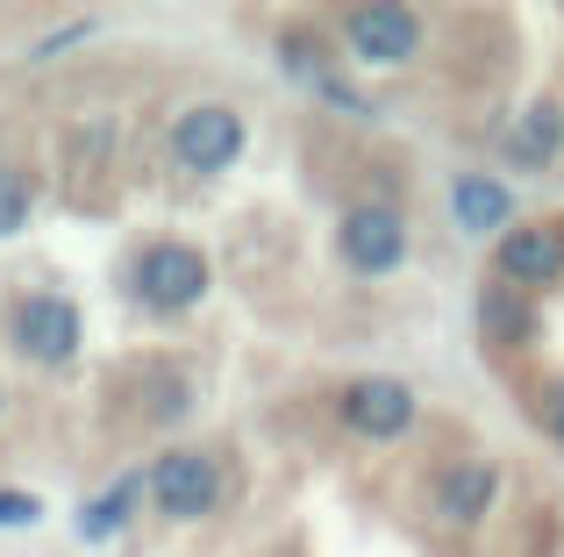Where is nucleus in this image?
I'll return each instance as SVG.
<instances>
[{"label":"nucleus","mask_w":564,"mask_h":557,"mask_svg":"<svg viewBox=\"0 0 564 557\" xmlns=\"http://www.w3.org/2000/svg\"><path fill=\"white\" fill-rule=\"evenodd\" d=\"M408 422H414V386L408 379H350L344 386V429L350 436H365V444H393V436H408Z\"/></svg>","instance_id":"nucleus-6"},{"label":"nucleus","mask_w":564,"mask_h":557,"mask_svg":"<svg viewBox=\"0 0 564 557\" xmlns=\"http://www.w3.org/2000/svg\"><path fill=\"white\" fill-rule=\"evenodd\" d=\"M143 493H151V472H122L108 493H94V501L79 507V536H86V544H108V536H122Z\"/></svg>","instance_id":"nucleus-13"},{"label":"nucleus","mask_w":564,"mask_h":557,"mask_svg":"<svg viewBox=\"0 0 564 557\" xmlns=\"http://www.w3.org/2000/svg\"><path fill=\"white\" fill-rule=\"evenodd\" d=\"M243 143H250L243 114L221 108V100H200V108H186L172 122V165L193 172V179H215V172H229L243 157Z\"/></svg>","instance_id":"nucleus-3"},{"label":"nucleus","mask_w":564,"mask_h":557,"mask_svg":"<svg viewBox=\"0 0 564 557\" xmlns=\"http://www.w3.org/2000/svg\"><path fill=\"white\" fill-rule=\"evenodd\" d=\"M29 215H36V186H29V172L0 165V237H14Z\"/></svg>","instance_id":"nucleus-14"},{"label":"nucleus","mask_w":564,"mask_h":557,"mask_svg":"<svg viewBox=\"0 0 564 557\" xmlns=\"http://www.w3.org/2000/svg\"><path fill=\"white\" fill-rule=\"evenodd\" d=\"M494 501H500V465H486V458L443 465V479H436V515L451 522V529H479V522L494 515Z\"/></svg>","instance_id":"nucleus-9"},{"label":"nucleus","mask_w":564,"mask_h":557,"mask_svg":"<svg viewBox=\"0 0 564 557\" xmlns=\"http://www.w3.org/2000/svg\"><path fill=\"white\" fill-rule=\"evenodd\" d=\"M151 507L165 522H200L221 507V465L207 450H165L151 465Z\"/></svg>","instance_id":"nucleus-5"},{"label":"nucleus","mask_w":564,"mask_h":557,"mask_svg":"<svg viewBox=\"0 0 564 557\" xmlns=\"http://www.w3.org/2000/svg\"><path fill=\"white\" fill-rule=\"evenodd\" d=\"M322 100H329V108H350V114H372V100H365L358 86H344V79H322Z\"/></svg>","instance_id":"nucleus-17"},{"label":"nucleus","mask_w":564,"mask_h":557,"mask_svg":"<svg viewBox=\"0 0 564 557\" xmlns=\"http://www.w3.org/2000/svg\"><path fill=\"white\" fill-rule=\"evenodd\" d=\"M79 336H86V315L65 301V293H22L8 307V343L22 350L29 364H72L79 358Z\"/></svg>","instance_id":"nucleus-2"},{"label":"nucleus","mask_w":564,"mask_h":557,"mask_svg":"<svg viewBox=\"0 0 564 557\" xmlns=\"http://www.w3.org/2000/svg\"><path fill=\"white\" fill-rule=\"evenodd\" d=\"M557 237H564V229H557Z\"/></svg>","instance_id":"nucleus-19"},{"label":"nucleus","mask_w":564,"mask_h":557,"mask_svg":"<svg viewBox=\"0 0 564 557\" xmlns=\"http://www.w3.org/2000/svg\"><path fill=\"white\" fill-rule=\"evenodd\" d=\"M494 272L508 278V286H522V293L557 286L564 278V237L557 229H536V222H514L508 237L494 243Z\"/></svg>","instance_id":"nucleus-8"},{"label":"nucleus","mask_w":564,"mask_h":557,"mask_svg":"<svg viewBox=\"0 0 564 557\" xmlns=\"http://www.w3.org/2000/svg\"><path fill=\"white\" fill-rule=\"evenodd\" d=\"M479 329H486V343H529L543 321H536V301H529L522 286L494 278V286L479 293Z\"/></svg>","instance_id":"nucleus-12"},{"label":"nucleus","mask_w":564,"mask_h":557,"mask_svg":"<svg viewBox=\"0 0 564 557\" xmlns=\"http://www.w3.org/2000/svg\"><path fill=\"white\" fill-rule=\"evenodd\" d=\"M344 51L358 65H408L422 51V14L414 8H350L344 14Z\"/></svg>","instance_id":"nucleus-7"},{"label":"nucleus","mask_w":564,"mask_h":557,"mask_svg":"<svg viewBox=\"0 0 564 557\" xmlns=\"http://www.w3.org/2000/svg\"><path fill=\"white\" fill-rule=\"evenodd\" d=\"M207 286H215V265H207L193 243H180V237L143 243L137 265H129V293H137L151 315H186V307L207 301Z\"/></svg>","instance_id":"nucleus-1"},{"label":"nucleus","mask_w":564,"mask_h":557,"mask_svg":"<svg viewBox=\"0 0 564 557\" xmlns=\"http://www.w3.org/2000/svg\"><path fill=\"white\" fill-rule=\"evenodd\" d=\"M543 429L564 444V379H551V393H543Z\"/></svg>","instance_id":"nucleus-18"},{"label":"nucleus","mask_w":564,"mask_h":557,"mask_svg":"<svg viewBox=\"0 0 564 557\" xmlns=\"http://www.w3.org/2000/svg\"><path fill=\"white\" fill-rule=\"evenodd\" d=\"M336 258H344L358 278L400 272V258H408V215L386 208V200H358V208H344V222H336Z\"/></svg>","instance_id":"nucleus-4"},{"label":"nucleus","mask_w":564,"mask_h":557,"mask_svg":"<svg viewBox=\"0 0 564 557\" xmlns=\"http://www.w3.org/2000/svg\"><path fill=\"white\" fill-rule=\"evenodd\" d=\"M79 36H94V14H79V22H65V29H51V36L36 43V57H51V51H72Z\"/></svg>","instance_id":"nucleus-16"},{"label":"nucleus","mask_w":564,"mask_h":557,"mask_svg":"<svg viewBox=\"0 0 564 557\" xmlns=\"http://www.w3.org/2000/svg\"><path fill=\"white\" fill-rule=\"evenodd\" d=\"M508 157L522 172H551L564 157V100H529L508 122Z\"/></svg>","instance_id":"nucleus-11"},{"label":"nucleus","mask_w":564,"mask_h":557,"mask_svg":"<svg viewBox=\"0 0 564 557\" xmlns=\"http://www.w3.org/2000/svg\"><path fill=\"white\" fill-rule=\"evenodd\" d=\"M29 522H43V501H36V493L0 487V529H29Z\"/></svg>","instance_id":"nucleus-15"},{"label":"nucleus","mask_w":564,"mask_h":557,"mask_svg":"<svg viewBox=\"0 0 564 557\" xmlns=\"http://www.w3.org/2000/svg\"><path fill=\"white\" fill-rule=\"evenodd\" d=\"M451 222L465 237H508L514 229V194L494 172H457L451 179Z\"/></svg>","instance_id":"nucleus-10"}]
</instances>
